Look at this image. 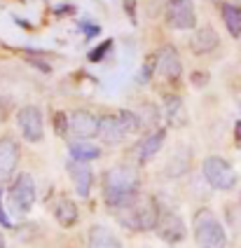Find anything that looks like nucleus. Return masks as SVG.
Instances as JSON below:
<instances>
[{
	"mask_svg": "<svg viewBox=\"0 0 241 248\" xmlns=\"http://www.w3.org/2000/svg\"><path fill=\"white\" fill-rule=\"evenodd\" d=\"M19 164V145L15 138H0V180H7Z\"/></svg>",
	"mask_w": 241,
	"mask_h": 248,
	"instance_id": "nucleus-13",
	"label": "nucleus"
},
{
	"mask_svg": "<svg viewBox=\"0 0 241 248\" xmlns=\"http://www.w3.org/2000/svg\"><path fill=\"white\" fill-rule=\"evenodd\" d=\"M68 176L73 180V187L80 197H89V190L94 185V171L89 162H77V159H71L68 162Z\"/></svg>",
	"mask_w": 241,
	"mask_h": 248,
	"instance_id": "nucleus-10",
	"label": "nucleus"
},
{
	"mask_svg": "<svg viewBox=\"0 0 241 248\" xmlns=\"http://www.w3.org/2000/svg\"><path fill=\"white\" fill-rule=\"evenodd\" d=\"M71 131L82 140L99 136V117L89 110H75L71 115Z\"/></svg>",
	"mask_w": 241,
	"mask_h": 248,
	"instance_id": "nucleus-11",
	"label": "nucleus"
},
{
	"mask_svg": "<svg viewBox=\"0 0 241 248\" xmlns=\"http://www.w3.org/2000/svg\"><path fill=\"white\" fill-rule=\"evenodd\" d=\"M68 150H71V159H77V162H94V159L101 157L99 148L94 143H89V140H82V138L71 140Z\"/></svg>",
	"mask_w": 241,
	"mask_h": 248,
	"instance_id": "nucleus-18",
	"label": "nucleus"
},
{
	"mask_svg": "<svg viewBox=\"0 0 241 248\" xmlns=\"http://www.w3.org/2000/svg\"><path fill=\"white\" fill-rule=\"evenodd\" d=\"M16 122L21 129V136L29 143L43 140V110L38 106H24L16 112Z\"/></svg>",
	"mask_w": 241,
	"mask_h": 248,
	"instance_id": "nucleus-7",
	"label": "nucleus"
},
{
	"mask_svg": "<svg viewBox=\"0 0 241 248\" xmlns=\"http://www.w3.org/2000/svg\"><path fill=\"white\" fill-rule=\"evenodd\" d=\"M54 218H57L59 225H63V227H73V225L77 222V218H80L75 202L68 199V197H59L57 204H54Z\"/></svg>",
	"mask_w": 241,
	"mask_h": 248,
	"instance_id": "nucleus-17",
	"label": "nucleus"
},
{
	"mask_svg": "<svg viewBox=\"0 0 241 248\" xmlns=\"http://www.w3.org/2000/svg\"><path fill=\"white\" fill-rule=\"evenodd\" d=\"M54 129H57V136H68V131H71V117L66 112H57Z\"/></svg>",
	"mask_w": 241,
	"mask_h": 248,
	"instance_id": "nucleus-22",
	"label": "nucleus"
},
{
	"mask_svg": "<svg viewBox=\"0 0 241 248\" xmlns=\"http://www.w3.org/2000/svg\"><path fill=\"white\" fill-rule=\"evenodd\" d=\"M218 45H220V38H218V33H215L213 26L197 28L195 35L190 38V47H192L195 54H209V52H213Z\"/></svg>",
	"mask_w": 241,
	"mask_h": 248,
	"instance_id": "nucleus-14",
	"label": "nucleus"
},
{
	"mask_svg": "<svg viewBox=\"0 0 241 248\" xmlns=\"http://www.w3.org/2000/svg\"><path fill=\"white\" fill-rule=\"evenodd\" d=\"M141 190V178L138 171L129 164H117L105 171L103 176V199L110 208L120 206L129 202L131 197H136Z\"/></svg>",
	"mask_w": 241,
	"mask_h": 248,
	"instance_id": "nucleus-2",
	"label": "nucleus"
},
{
	"mask_svg": "<svg viewBox=\"0 0 241 248\" xmlns=\"http://www.w3.org/2000/svg\"><path fill=\"white\" fill-rule=\"evenodd\" d=\"M157 73L164 80H178L183 75V63H181V56L176 52V47L164 45L157 52Z\"/></svg>",
	"mask_w": 241,
	"mask_h": 248,
	"instance_id": "nucleus-9",
	"label": "nucleus"
},
{
	"mask_svg": "<svg viewBox=\"0 0 241 248\" xmlns=\"http://www.w3.org/2000/svg\"><path fill=\"white\" fill-rule=\"evenodd\" d=\"M164 19L171 28L176 31H190L197 26V12L192 0H169L166 10H164Z\"/></svg>",
	"mask_w": 241,
	"mask_h": 248,
	"instance_id": "nucleus-6",
	"label": "nucleus"
},
{
	"mask_svg": "<svg viewBox=\"0 0 241 248\" xmlns=\"http://www.w3.org/2000/svg\"><path fill=\"white\" fill-rule=\"evenodd\" d=\"M35 180L30 173H19L16 180L12 183L10 187V204L15 208L16 213H29L33 204H35Z\"/></svg>",
	"mask_w": 241,
	"mask_h": 248,
	"instance_id": "nucleus-5",
	"label": "nucleus"
},
{
	"mask_svg": "<svg viewBox=\"0 0 241 248\" xmlns=\"http://www.w3.org/2000/svg\"><path fill=\"white\" fill-rule=\"evenodd\" d=\"M223 21H225L229 35H232V38H239L241 35V7L239 5L225 2V5H223Z\"/></svg>",
	"mask_w": 241,
	"mask_h": 248,
	"instance_id": "nucleus-19",
	"label": "nucleus"
},
{
	"mask_svg": "<svg viewBox=\"0 0 241 248\" xmlns=\"http://www.w3.org/2000/svg\"><path fill=\"white\" fill-rule=\"evenodd\" d=\"M157 234L162 241H166V244H181L185 236H187V227H185V220L178 216V213H162L159 216V222H157Z\"/></svg>",
	"mask_w": 241,
	"mask_h": 248,
	"instance_id": "nucleus-8",
	"label": "nucleus"
},
{
	"mask_svg": "<svg viewBox=\"0 0 241 248\" xmlns=\"http://www.w3.org/2000/svg\"><path fill=\"white\" fill-rule=\"evenodd\" d=\"M0 248H5V236H2V232H0Z\"/></svg>",
	"mask_w": 241,
	"mask_h": 248,
	"instance_id": "nucleus-28",
	"label": "nucleus"
},
{
	"mask_svg": "<svg viewBox=\"0 0 241 248\" xmlns=\"http://www.w3.org/2000/svg\"><path fill=\"white\" fill-rule=\"evenodd\" d=\"M201 171H204V178L209 180V185L215 187V190H220V192H229V190H234L237 187V171L232 169V164L223 159V157H206L204 159V164H201Z\"/></svg>",
	"mask_w": 241,
	"mask_h": 248,
	"instance_id": "nucleus-4",
	"label": "nucleus"
},
{
	"mask_svg": "<svg viewBox=\"0 0 241 248\" xmlns=\"http://www.w3.org/2000/svg\"><path fill=\"white\" fill-rule=\"evenodd\" d=\"M110 47H113V42L105 40V42H103V45L99 47V49H94V52L89 54V61H94V63H96V61H103V56H105V52H108Z\"/></svg>",
	"mask_w": 241,
	"mask_h": 248,
	"instance_id": "nucleus-24",
	"label": "nucleus"
},
{
	"mask_svg": "<svg viewBox=\"0 0 241 248\" xmlns=\"http://www.w3.org/2000/svg\"><path fill=\"white\" fill-rule=\"evenodd\" d=\"M117 120H120V124H122L124 136H129V134H136V131L143 126L141 117H138L136 112H131V110H120V112H117Z\"/></svg>",
	"mask_w": 241,
	"mask_h": 248,
	"instance_id": "nucleus-21",
	"label": "nucleus"
},
{
	"mask_svg": "<svg viewBox=\"0 0 241 248\" xmlns=\"http://www.w3.org/2000/svg\"><path fill=\"white\" fill-rule=\"evenodd\" d=\"M99 138L105 145H117L124 138V131H122V124L117 120V115H103V117H99Z\"/></svg>",
	"mask_w": 241,
	"mask_h": 248,
	"instance_id": "nucleus-15",
	"label": "nucleus"
},
{
	"mask_svg": "<svg viewBox=\"0 0 241 248\" xmlns=\"http://www.w3.org/2000/svg\"><path fill=\"white\" fill-rule=\"evenodd\" d=\"M113 213L122 227L136 230V232H148V230H155L157 227L162 208H159L155 197L138 192L136 197H131L129 202L115 206Z\"/></svg>",
	"mask_w": 241,
	"mask_h": 248,
	"instance_id": "nucleus-1",
	"label": "nucleus"
},
{
	"mask_svg": "<svg viewBox=\"0 0 241 248\" xmlns=\"http://www.w3.org/2000/svg\"><path fill=\"white\" fill-rule=\"evenodd\" d=\"M80 26H82V31H85L89 38H91V35H99V31H101V28L94 26V24H80Z\"/></svg>",
	"mask_w": 241,
	"mask_h": 248,
	"instance_id": "nucleus-25",
	"label": "nucleus"
},
{
	"mask_svg": "<svg viewBox=\"0 0 241 248\" xmlns=\"http://www.w3.org/2000/svg\"><path fill=\"white\" fill-rule=\"evenodd\" d=\"M87 248H122V241L103 225H94L89 232V241Z\"/></svg>",
	"mask_w": 241,
	"mask_h": 248,
	"instance_id": "nucleus-16",
	"label": "nucleus"
},
{
	"mask_svg": "<svg viewBox=\"0 0 241 248\" xmlns=\"http://www.w3.org/2000/svg\"><path fill=\"white\" fill-rule=\"evenodd\" d=\"M234 131H237V145L241 148V122H237V126H234Z\"/></svg>",
	"mask_w": 241,
	"mask_h": 248,
	"instance_id": "nucleus-27",
	"label": "nucleus"
},
{
	"mask_svg": "<svg viewBox=\"0 0 241 248\" xmlns=\"http://www.w3.org/2000/svg\"><path fill=\"white\" fill-rule=\"evenodd\" d=\"M0 222H2V227H12V220H10V216L5 213V208H2V202H0Z\"/></svg>",
	"mask_w": 241,
	"mask_h": 248,
	"instance_id": "nucleus-26",
	"label": "nucleus"
},
{
	"mask_svg": "<svg viewBox=\"0 0 241 248\" xmlns=\"http://www.w3.org/2000/svg\"><path fill=\"white\" fill-rule=\"evenodd\" d=\"M164 140H166V131H164V129L152 131V134H148L145 138H141V143L134 148V157H136V162H138V164H148L157 152L162 150Z\"/></svg>",
	"mask_w": 241,
	"mask_h": 248,
	"instance_id": "nucleus-12",
	"label": "nucleus"
},
{
	"mask_svg": "<svg viewBox=\"0 0 241 248\" xmlns=\"http://www.w3.org/2000/svg\"><path fill=\"white\" fill-rule=\"evenodd\" d=\"M187 169H190V155H187V152H178L173 159H169V164H166V176L178 178V176H183Z\"/></svg>",
	"mask_w": 241,
	"mask_h": 248,
	"instance_id": "nucleus-20",
	"label": "nucleus"
},
{
	"mask_svg": "<svg viewBox=\"0 0 241 248\" xmlns=\"http://www.w3.org/2000/svg\"><path fill=\"white\" fill-rule=\"evenodd\" d=\"M192 230H195V241L199 248H225L227 246V234L223 230L220 220L215 218L211 208H199L192 220Z\"/></svg>",
	"mask_w": 241,
	"mask_h": 248,
	"instance_id": "nucleus-3",
	"label": "nucleus"
},
{
	"mask_svg": "<svg viewBox=\"0 0 241 248\" xmlns=\"http://www.w3.org/2000/svg\"><path fill=\"white\" fill-rule=\"evenodd\" d=\"M157 70V54H150L145 59V66H143V73H141V82H148L150 80V73Z\"/></svg>",
	"mask_w": 241,
	"mask_h": 248,
	"instance_id": "nucleus-23",
	"label": "nucleus"
}]
</instances>
